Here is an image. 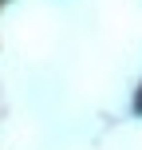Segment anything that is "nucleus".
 Listing matches in <instances>:
<instances>
[{
    "label": "nucleus",
    "mask_w": 142,
    "mask_h": 150,
    "mask_svg": "<svg viewBox=\"0 0 142 150\" xmlns=\"http://www.w3.org/2000/svg\"><path fill=\"white\" fill-rule=\"evenodd\" d=\"M138 111H142V95H138Z\"/></svg>",
    "instance_id": "f257e3e1"
}]
</instances>
